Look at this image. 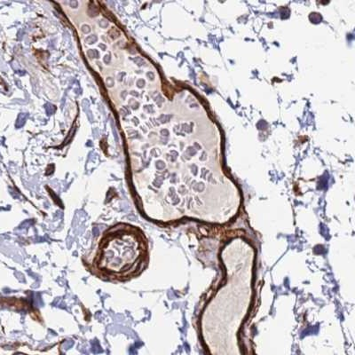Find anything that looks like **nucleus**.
Returning a JSON list of instances; mask_svg holds the SVG:
<instances>
[{
  "instance_id": "nucleus-1",
  "label": "nucleus",
  "mask_w": 355,
  "mask_h": 355,
  "mask_svg": "<svg viewBox=\"0 0 355 355\" xmlns=\"http://www.w3.org/2000/svg\"><path fill=\"white\" fill-rule=\"evenodd\" d=\"M141 259V242L135 234L121 231L101 243L98 266L110 275H126L138 268Z\"/></svg>"
}]
</instances>
